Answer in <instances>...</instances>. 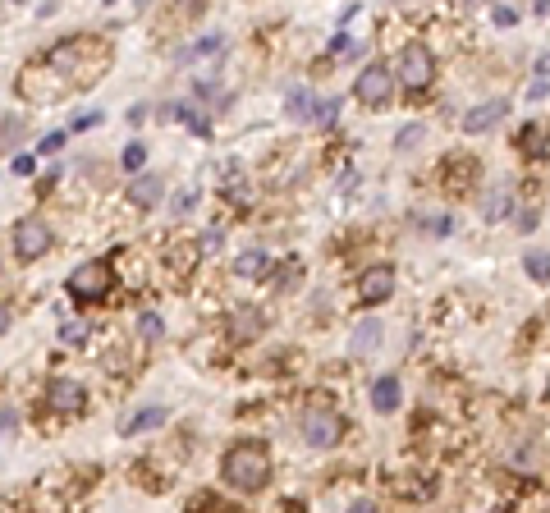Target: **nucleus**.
<instances>
[{"label":"nucleus","mask_w":550,"mask_h":513,"mask_svg":"<svg viewBox=\"0 0 550 513\" xmlns=\"http://www.w3.org/2000/svg\"><path fill=\"white\" fill-rule=\"evenodd\" d=\"M110 65V51L105 42H92V37H69L60 46H51L46 55H37L19 78H15V92L28 96V101H60L87 83H96Z\"/></svg>","instance_id":"f257e3e1"},{"label":"nucleus","mask_w":550,"mask_h":513,"mask_svg":"<svg viewBox=\"0 0 550 513\" xmlns=\"http://www.w3.org/2000/svg\"><path fill=\"white\" fill-rule=\"evenodd\" d=\"M220 481H225L235 495H262L271 486V454L257 440H239L225 449L220 458Z\"/></svg>","instance_id":"f03ea898"},{"label":"nucleus","mask_w":550,"mask_h":513,"mask_svg":"<svg viewBox=\"0 0 550 513\" xmlns=\"http://www.w3.org/2000/svg\"><path fill=\"white\" fill-rule=\"evenodd\" d=\"M298 436H303L307 449H335L349 436V422L335 408H307L303 422H298Z\"/></svg>","instance_id":"7ed1b4c3"},{"label":"nucleus","mask_w":550,"mask_h":513,"mask_svg":"<svg viewBox=\"0 0 550 513\" xmlns=\"http://www.w3.org/2000/svg\"><path fill=\"white\" fill-rule=\"evenodd\" d=\"M55 247V229L42 220V216H24L15 229H10V252L15 262H37V256H46Z\"/></svg>","instance_id":"20e7f679"},{"label":"nucleus","mask_w":550,"mask_h":513,"mask_svg":"<svg viewBox=\"0 0 550 513\" xmlns=\"http://www.w3.org/2000/svg\"><path fill=\"white\" fill-rule=\"evenodd\" d=\"M395 78H399L408 92H422V87H431V83H435V55H431L422 42H408V46H399V55H395Z\"/></svg>","instance_id":"39448f33"},{"label":"nucleus","mask_w":550,"mask_h":513,"mask_svg":"<svg viewBox=\"0 0 550 513\" xmlns=\"http://www.w3.org/2000/svg\"><path fill=\"white\" fill-rule=\"evenodd\" d=\"M390 96H395V69H385V65H363L358 78H354V101H358L363 110H385Z\"/></svg>","instance_id":"423d86ee"},{"label":"nucleus","mask_w":550,"mask_h":513,"mask_svg":"<svg viewBox=\"0 0 550 513\" xmlns=\"http://www.w3.org/2000/svg\"><path fill=\"white\" fill-rule=\"evenodd\" d=\"M110 285H115V276H110V262H105V256L74 267V271H69V280H65L69 298H78V303H87V298H105V294H110Z\"/></svg>","instance_id":"0eeeda50"},{"label":"nucleus","mask_w":550,"mask_h":513,"mask_svg":"<svg viewBox=\"0 0 550 513\" xmlns=\"http://www.w3.org/2000/svg\"><path fill=\"white\" fill-rule=\"evenodd\" d=\"M46 404L55 408V413H83L87 408V385L83 380H74V376H55L51 385H46Z\"/></svg>","instance_id":"6e6552de"},{"label":"nucleus","mask_w":550,"mask_h":513,"mask_svg":"<svg viewBox=\"0 0 550 513\" xmlns=\"http://www.w3.org/2000/svg\"><path fill=\"white\" fill-rule=\"evenodd\" d=\"M262 330H266V312L253 307V303H244V307H235V312L225 317V335H230L235 344H253V339H262Z\"/></svg>","instance_id":"1a4fd4ad"},{"label":"nucleus","mask_w":550,"mask_h":513,"mask_svg":"<svg viewBox=\"0 0 550 513\" xmlns=\"http://www.w3.org/2000/svg\"><path fill=\"white\" fill-rule=\"evenodd\" d=\"M390 294H395V271H390V267H367V271L358 276V303L376 307V303H385Z\"/></svg>","instance_id":"9d476101"},{"label":"nucleus","mask_w":550,"mask_h":513,"mask_svg":"<svg viewBox=\"0 0 550 513\" xmlns=\"http://www.w3.org/2000/svg\"><path fill=\"white\" fill-rule=\"evenodd\" d=\"M165 417H170V408H165V404H143V408H134V413H125V417H120V436L156 431V427H165Z\"/></svg>","instance_id":"9b49d317"},{"label":"nucleus","mask_w":550,"mask_h":513,"mask_svg":"<svg viewBox=\"0 0 550 513\" xmlns=\"http://www.w3.org/2000/svg\"><path fill=\"white\" fill-rule=\"evenodd\" d=\"M509 115V101H482V106H473L468 115H464V134H486V128H495L500 119Z\"/></svg>","instance_id":"f8f14e48"},{"label":"nucleus","mask_w":550,"mask_h":513,"mask_svg":"<svg viewBox=\"0 0 550 513\" xmlns=\"http://www.w3.org/2000/svg\"><path fill=\"white\" fill-rule=\"evenodd\" d=\"M161 197H165V179H161V175H134V179H129V206L152 211Z\"/></svg>","instance_id":"ddd939ff"},{"label":"nucleus","mask_w":550,"mask_h":513,"mask_svg":"<svg viewBox=\"0 0 550 513\" xmlns=\"http://www.w3.org/2000/svg\"><path fill=\"white\" fill-rule=\"evenodd\" d=\"M505 216H514V188L509 184H495L482 193V220L486 225H500Z\"/></svg>","instance_id":"4468645a"},{"label":"nucleus","mask_w":550,"mask_h":513,"mask_svg":"<svg viewBox=\"0 0 550 513\" xmlns=\"http://www.w3.org/2000/svg\"><path fill=\"white\" fill-rule=\"evenodd\" d=\"M235 276H239V280H262V276H271V252H266V247L239 252V256H235Z\"/></svg>","instance_id":"2eb2a0df"},{"label":"nucleus","mask_w":550,"mask_h":513,"mask_svg":"<svg viewBox=\"0 0 550 513\" xmlns=\"http://www.w3.org/2000/svg\"><path fill=\"white\" fill-rule=\"evenodd\" d=\"M399 404H404L399 376H381V380L372 385V408H376V413H399Z\"/></svg>","instance_id":"dca6fc26"},{"label":"nucleus","mask_w":550,"mask_h":513,"mask_svg":"<svg viewBox=\"0 0 550 513\" xmlns=\"http://www.w3.org/2000/svg\"><path fill=\"white\" fill-rule=\"evenodd\" d=\"M381 335H385V326H381V321H372V317H367V321H358V330L349 335V353H372V348L381 344Z\"/></svg>","instance_id":"f3484780"},{"label":"nucleus","mask_w":550,"mask_h":513,"mask_svg":"<svg viewBox=\"0 0 550 513\" xmlns=\"http://www.w3.org/2000/svg\"><path fill=\"white\" fill-rule=\"evenodd\" d=\"M220 46H225V37H220V33H206V37H197V42H188V46L179 51V65H193V60H202V55H215Z\"/></svg>","instance_id":"a211bd4d"},{"label":"nucleus","mask_w":550,"mask_h":513,"mask_svg":"<svg viewBox=\"0 0 550 513\" xmlns=\"http://www.w3.org/2000/svg\"><path fill=\"white\" fill-rule=\"evenodd\" d=\"M523 271H527L536 285H545V280H550V252H527V256H523Z\"/></svg>","instance_id":"6ab92c4d"},{"label":"nucleus","mask_w":550,"mask_h":513,"mask_svg":"<svg viewBox=\"0 0 550 513\" xmlns=\"http://www.w3.org/2000/svg\"><path fill=\"white\" fill-rule=\"evenodd\" d=\"M518 147H523L527 156H532V152H536V156H545V152H550V143H545V134H541L536 124H527L523 134H518Z\"/></svg>","instance_id":"aec40b11"},{"label":"nucleus","mask_w":550,"mask_h":513,"mask_svg":"<svg viewBox=\"0 0 550 513\" xmlns=\"http://www.w3.org/2000/svg\"><path fill=\"white\" fill-rule=\"evenodd\" d=\"M422 138H426V128H422V124H404L399 134H395V152H413Z\"/></svg>","instance_id":"412c9836"},{"label":"nucleus","mask_w":550,"mask_h":513,"mask_svg":"<svg viewBox=\"0 0 550 513\" xmlns=\"http://www.w3.org/2000/svg\"><path fill=\"white\" fill-rule=\"evenodd\" d=\"M87 335H92V326H87V321H65V326H60V344H69V348L87 344Z\"/></svg>","instance_id":"4be33fe9"},{"label":"nucleus","mask_w":550,"mask_h":513,"mask_svg":"<svg viewBox=\"0 0 550 513\" xmlns=\"http://www.w3.org/2000/svg\"><path fill=\"white\" fill-rule=\"evenodd\" d=\"M120 166H125L129 175H134V170H143V166H147V143H129V147H125V156H120Z\"/></svg>","instance_id":"5701e85b"},{"label":"nucleus","mask_w":550,"mask_h":513,"mask_svg":"<svg viewBox=\"0 0 550 513\" xmlns=\"http://www.w3.org/2000/svg\"><path fill=\"white\" fill-rule=\"evenodd\" d=\"M138 335H143V339H161V335H165V321H161L156 312H143V317H138Z\"/></svg>","instance_id":"b1692460"},{"label":"nucleus","mask_w":550,"mask_h":513,"mask_svg":"<svg viewBox=\"0 0 550 513\" xmlns=\"http://www.w3.org/2000/svg\"><path fill=\"white\" fill-rule=\"evenodd\" d=\"M335 119H340V101L330 96V101H321V110H316V119H312V124H316V128H330Z\"/></svg>","instance_id":"393cba45"},{"label":"nucleus","mask_w":550,"mask_h":513,"mask_svg":"<svg viewBox=\"0 0 550 513\" xmlns=\"http://www.w3.org/2000/svg\"><path fill=\"white\" fill-rule=\"evenodd\" d=\"M19 134H24V119H19L15 110H5V147H10V152L19 147Z\"/></svg>","instance_id":"a878e982"},{"label":"nucleus","mask_w":550,"mask_h":513,"mask_svg":"<svg viewBox=\"0 0 550 513\" xmlns=\"http://www.w3.org/2000/svg\"><path fill=\"white\" fill-rule=\"evenodd\" d=\"M0 427H5V440H15L19 436V413H15V404L5 399V408H0Z\"/></svg>","instance_id":"bb28decb"},{"label":"nucleus","mask_w":550,"mask_h":513,"mask_svg":"<svg viewBox=\"0 0 550 513\" xmlns=\"http://www.w3.org/2000/svg\"><path fill=\"white\" fill-rule=\"evenodd\" d=\"M33 170H37V161H33L28 152H24V156H10V175H15V179H28Z\"/></svg>","instance_id":"cd10ccee"},{"label":"nucleus","mask_w":550,"mask_h":513,"mask_svg":"<svg viewBox=\"0 0 550 513\" xmlns=\"http://www.w3.org/2000/svg\"><path fill=\"white\" fill-rule=\"evenodd\" d=\"M197 197H202V188H184V193L175 197V216H184V211H193V206H197Z\"/></svg>","instance_id":"c85d7f7f"},{"label":"nucleus","mask_w":550,"mask_h":513,"mask_svg":"<svg viewBox=\"0 0 550 513\" xmlns=\"http://www.w3.org/2000/svg\"><path fill=\"white\" fill-rule=\"evenodd\" d=\"M197 243H202V252L211 256V252H220V243H225V234H220V229H206V234H202Z\"/></svg>","instance_id":"c756f323"},{"label":"nucleus","mask_w":550,"mask_h":513,"mask_svg":"<svg viewBox=\"0 0 550 513\" xmlns=\"http://www.w3.org/2000/svg\"><path fill=\"white\" fill-rule=\"evenodd\" d=\"M545 92H550V78H541V74H536V83H527V101H541Z\"/></svg>","instance_id":"7c9ffc66"},{"label":"nucleus","mask_w":550,"mask_h":513,"mask_svg":"<svg viewBox=\"0 0 550 513\" xmlns=\"http://www.w3.org/2000/svg\"><path fill=\"white\" fill-rule=\"evenodd\" d=\"M65 147V134H46L42 143H37V152H60Z\"/></svg>","instance_id":"2f4dec72"},{"label":"nucleus","mask_w":550,"mask_h":513,"mask_svg":"<svg viewBox=\"0 0 550 513\" xmlns=\"http://www.w3.org/2000/svg\"><path fill=\"white\" fill-rule=\"evenodd\" d=\"M495 24H500V28H509V24H518V15H514L509 5H500V10H495Z\"/></svg>","instance_id":"473e14b6"},{"label":"nucleus","mask_w":550,"mask_h":513,"mask_svg":"<svg viewBox=\"0 0 550 513\" xmlns=\"http://www.w3.org/2000/svg\"><path fill=\"white\" fill-rule=\"evenodd\" d=\"M92 124H101V115H96V110H83V115L74 119V128H92Z\"/></svg>","instance_id":"72a5a7b5"},{"label":"nucleus","mask_w":550,"mask_h":513,"mask_svg":"<svg viewBox=\"0 0 550 513\" xmlns=\"http://www.w3.org/2000/svg\"><path fill=\"white\" fill-rule=\"evenodd\" d=\"M536 74H541V78H550V51H545V55L536 60Z\"/></svg>","instance_id":"f704fd0d"},{"label":"nucleus","mask_w":550,"mask_h":513,"mask_svg":"<svg viewBox=\"0 0 550 513\" xmlns=\"http://www.w3.org/2000/svg\"><path fill=\"white\" fill-rule=\"evenodd\" d=\"M545 404H550V376H545Z\"/></svg>","instance_id":"c9c22d12"},{"label":"nucleus","mask_w":550,"mask_h":513,"mask_svg":"<svg viewBox=\"0 0 550 513\" xmlns=\"http://www.w3.org/2000/svg\"><path fill=\"white\" fill-rule=\"evenodd\" d=\"M105 5H115V0H105Z\"/></svg>","instance_id":"e433bc0d"}]
</instances>
